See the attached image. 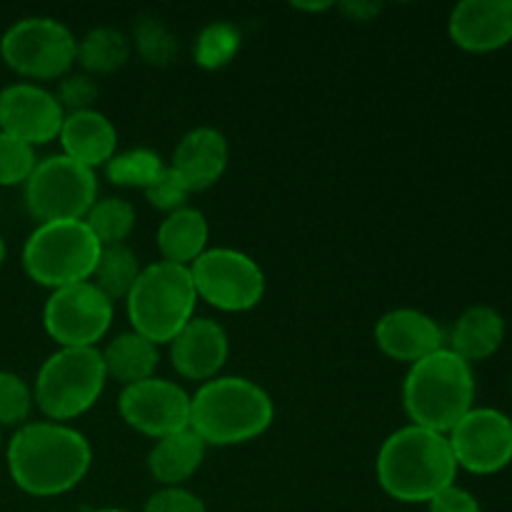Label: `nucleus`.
I'll list each match as a JSON object with an SVG mask.
<instances>
[{
  "label": "nucleus",
  "mask_w": 512,
  "mask_h": 512,
  "mask_svg": "<svg viewBox=\"0 0 512 512\" xmlns=\"http://www.w3.org/2000/svg\"><path fill=\"white\" fill-rule=\"evenodd\" d=\"M10 480L33 498H55L83 483L93 448L80 430L53 420L20 425L5 448Z\"/></svg>",
  "instance_id": "f257e3e1"
},
{
  "label": "nucleus",
  "mask_w": 512,
  "mask_h": 512,
  "mask_svg": "<svg viewBox=\"0 0 512 512\" xmlns=\"http://www.w3.org/2000/svg\"><path fill=\"white\" fill-rule=\"evenodd\" d=\"M448 435L405 425L380 445L375 473L385 493L398 503H425L455 485L458 478Z\"/></svg>",
  "instance_id": "f03ea898"
},
{
  "label": "nucleus",
  "mask_w": 512,
  "mask_h": 512,
  "mask_svg": "<svg viewBox=\"0 0 512 512\" xmlns=\"http://www.w3.org/2000/svg\"><path fill=\"white\" fill-rule=\"evenodd\" d=\"M273 420L275 405L268 390L240 375H218L190 395V430L208 448L250 443Z\"/></svg>",
  "instance_id": "7ed1b4c3"
},
{
  "label": "nucleus",
  "mask_w": 512,
  "mask_h": 512,
  "mask_svg": "<svg viewBox=\"0 0 512 512\" xmlns=\"http://www.w3.org/2000/svg\"><path fill=\"white\" fill-rule=\"evenodd\" d=\"M410 425L448 435L475 408L473 365L450 348L410 365L403 383Z\"/></svg>",
  "instance_id": "20e7f679"
},
{
  "label": "nucleus",
  "mask_w": 512,
  "mask_h": 512,
  "mask_svg": "<svg viewBox=\"0 0 512 512\" xmlns=\"http://www.w3.org/2000/svg\"><path fill=\"white\" fill-rule=\"evenodd\" d=\"M195 303L198 293L190 268L158 260L140 270L125 298V310L135 333L155 345H170V340L195 318Z\"/></svg>",
  "instance_id": "39448f33"
},
{
  "label": "nucleus",
  "mask_w": 512,
  "mask_h": 512,
  "mask_svg": "<svg viewBox=\"0 0 512 512\" xmlns=\"http://www.w3.org/2000/svg\"><path fill=\"white\" fill-rule=\"evenodd\" d=\"M100 250L85 220L38 223L23 245V270L43 288H68L93 278Z\"/></svg>",
  "instance_id": "423d86ee"
},
{
  "label": "nucleus",
  "mask_w": 512,
  "mask_h": 512,
  "mask_svg": "<svg viewBox=\"0 0 512 512\" xmlns=\"http://www.w3.org/2000/svg\"><path fill=\"white\" fill-rule=\"evenodd\" d=\"M105 383L108 373L98 348H60L35 375V408L53 423L75 420L98 403Z\"/></svg>",
  "instance_id": "0eeeda50"
},
{
  "label": "nucleus",
  "mask_w": 512,
  "mask_h": 512,
  "mask_svg": "<svg viewBox=\"0 0 512 512\" xmlns=\"http://www.w3.org/2000/svg\"><path fill=\"white\" fill-rule=\"evenodd\" d=\"M0 58L15 75L30 80L65 78L78 58L70 28L48 15H30L10 25L0 38Z\"/></svg>",
  "instance_id": "6e6552de"
},
{
  "label": "nucleus",
  "mask_w": 512,
  "mask_h": 512,
  "mask_svg": "<svg viewBox=\"0 0 512 512\" xmlns=\"http://www.w3.org/2000/svg\"><path fill=\"white\" fill-rule=\"evenodd\" d=\"M23 188L25 208L38 223L83 220L98 200L95 170L63 153L38 160Z\"/></svg>",
  "instance_id": "1a4fd4ad"
},
{
  "label": "nucleus",
  "mask_w": 512,
  "mask_h": 512,
  "mask_svg": "<svg viewBox=\"0 0 512 512\" xmlns=\"http://www.w3.org/2000/svg\"><path fill=\"white\" fill-rule=\"evenodd\" d=\"M195 293L223 313L253 310L265 295V273L248 253L235 248H208L193 265Z\"/></svg>",
  "instance_id": "9d476101"
},
{
  "label": "nucleus",
  "mask_w": 512,
  "mask_h": 512,
  "mask_svg": "<svg viewBox=\"0 0 512 512\" xmlns=\"http://www.w3.org/2000/svg\"><path fill=\"white\" fill-rule=\"evenodd\" d=\"M113 325V300L93 283L53 290L43 308V328L60 348H95Z\"/></svg>",
  "instance_id": "9b49d317"
},
{
  "label": "nucleus",
  "mask_w": 512,
  "mask_h": 512,
  "mask_svg": "<svg viewBox=\"0 0 512 512\" xmlns=\"http://www.w3.org/2000/svg\"><path fill=\"white\" fill-rule=\"evenodd\" d=\"M455 463L473 475H495L512 463V420L498 408H473L448 433Z\"/></svg>",
  "instance_id": "f8f14e48"
},
{
  "label": "nucleus",
  "mask_w": 512,
  "mask_h": 512,
  "mask_svg": "<svg viewBox=\"0 0 512 512\" xmlns=\"http://www.w3.org/2000/svg\"><path fill=\"white\" fill-rule=\"evenodd\" d=\"M118 410L128 428L153 440L190 428V395L173 380L155 375L125 385L118 398Z\"/></svg>",
  "instance_id": "ddd939ff"
},
{
  "label": "nucleus",
  "mask_w": 512,
  "mask_h": 512,
  "mask_svg": "<svg viewBox=\"0 0 512 512\" xmlns=\"http://www.w3.org/2000/svg\"><path fill=\"white\" fill-rule=\"evenodd\" d=\"M63 120L65 110L43 85L23 80L0 90V133L23 140L30 148L58 138Z\"/></svg>",
  "instance_id": "4468645a"
},
{
  "label": "nucleus",
  "mask_w": 512,
  "mask_h": 512,
  "mask_svg": "<svg viewBox=\"0 0 512 512\" xmlns=\"http://www.w3.org/2000/svg\"><path fill=\"white\" fill-rule=\"evenodd\" d=\"M448 35L465 53H495L512 43V0H463L450 10Z\"/></svg>",
  "instance_id": "2eb2a0df"
},
{
  "label": "nucleus",
  "mask_w": 512,
  "mask_h": 512,
  "mask_svg": "<svg viewBox=\"0 0 512 512\" xmlns=\"http://www.w3.org/2000/svg\"><path fill=\"white\" fill-rule=\"evenodd\" d=\"M375 345L398 363H418L445 348V333L435 318L415 308L388 310L375 323Z\"/></svg>",
  "instance_id": "dca6fc26"
},
{
  "label": "nucleus",
  "mask_w": 512,
  "mask_h": 512,
  "mask_svg": "<svg viewBox=\"0 0 512 512\" xmlns=\"http://www.w3.org/2000/svg\"><path fill=\"white\" fill-rule=\"evenodd\" d=\"M228 353V333L223 325L210 318H193L170 340V363L185 380L208 383L218 378Z\"/></svg>",
  "instance_id": "f3484780"
},
{
  "label": "nucleus",
  "mask_w": 512,
  "mask_h": 512,
  "mask_svg": "<svg viewBox=\"0 0 512 512\" xmlns=\"http://www.w3.org/2000/svg\"><path fill=\"white\" fill-rule=\"evenodd\" d=\"M230 145L218 128H193L180 138L173 150L170 168L185 180L190 193H203L213 188L228 170Z\"/></svg>",
  "instance_id": "a211bd4d"
},
{
  "label": "nucleus",
  "mask_w": 512,
  "mask_h": 512,
  "mask_svg": "<svg viewBox=\"0 0 512 512\" xmlns=\"http://www.w3.org/2000/svg\"><path fill=\"white\" fill-rule=\"evenodd\" d=\"M58 140L63 143V155L75 163L95 170L108 165V160L118 148V130L110 123L108 115L100 110H83V113L65 115Z\"/></svg>",
  "instance_id": "6ab92c4d"
},
{
  "label": "nucleus",
  "mask_w": 512,
  "mask_h": 512,
  "mask_svg": "<svg viewBox=\"0 0 512 512\" xmlns=\"http://www.w3.org/2000/svg\"><path fill=\"white\" fill-rule=\"evenodd\" d=\"M505 343V320L490 305H473L460 318L455 320L453 330H450V345L455 355L465 360V363H480L488 360L503 348Z\"/></svg>",
  "instance_id": "aec40b11"
},
{
  "label": "nucleus",
  "mask_w": 512,
  "mask_h": 512,
  "mask_svg": "<svg viewBox=\"0 0 512 512\" xmlns=\"http://www.w3.org/2000/svg\"><path fill=\"white\" fill-rule=\"evenodd\" d=\"M208 445L190 428L155 440L148 453V470L163 488H183L205 460Z\"/></svg>",
  "instance_id": "412c9836"
},
{
  "label": "nucleus",
  "mask_w": 512,
  "mask_h": 512,
  "mask_svg": "<svg viewBox=\"0 0 512 512\" xmlns=\"http://www.w3.org/2000/svg\"><path fill=\"white\" fill-rule=\"evenodd\" d=\"M208 240V218L203 215V210L190 208V205L165 215L158 235H155V243H158L165 263L183 265V268H190L208 250Z\"/></svg>",
  "instance_id": "4be33fe9"
},
{
  "label": "nucleus",
  "mask_w": 512,
  "mask_h": 512,
  "mask_svg": "<svg viewBox=\"0 0 512 512\" xmlns=\"http://www.w3.org/2000/svg\"><path fill=\"white\" fill-rule=\"evenodd\" d=\"M100 355H103L108 378H115L118 383H123V388L125 385L153 378L155 368L160 363L158 345L150 343L148 338H143L135 330L120 333L118 338L110 340L105 345V350H100Z\"/></svg>",
  "instance_id": "5701e85b"
},
{
  "label": "nucleus",
  "mask_w": 512,
  "mask_h": 512,
  "mask_svg": "<svg viewBox=\"0 0 512 512\" xmlns=\"http://www.w3.org/2000/svg\"><path fill=\"white\" fill-rule=\"evenodd\" d=\"M130 53H133V43L123 30L113 25H100L78 40L75 63L83 65L88 75H110L128 63Z\"/></svg>",
  "instance_id": "b1692460"
},
{
  "label": "nucleus",
  "mask_w": 512,
  "mask_h": 512,
  "mask_svg": "<svg viewBox=\"0 0 512 512\" xmlns=\"http://www.w3.org/2000/svg\"><path fill=\"white\" fill-rule=\"evenodd\" d=\"M140 260L135 255L133 248L128 245H105L100 250L98 265H95L93 273V283L108 295L110 300H120L128 298L130 288L135 285L140 275Z\"/></svg>",
  "instance_id": "393cba45"
},
{
  "label": "nucleus",
  "mask_w": 512,
  "mask_h": 512,
  "mask_svg": "<svg viewBox=\"0 0 512 512\" xmlns=\"http://www.w3.org/2000/svg\"><path fill=\"white\" fill-rule=\"evenodd\" d=\"M135 218L138 215H135L133 203L123 198H103L95 200L83 220L105 248V245H123L135 230Z\"/></svg>",
  "instance_id": "a878e982"
},
{
  "label": "nucleus",
  "mask_w": 512,
  "mask_h": 512,
  "mask_svg": "<svg viewBox=\"0 0 512 512\" xmlns=\"http://www.w3.org/2000/svg\"><path fill=\"white\" fill-rule=\"evenodd\" d=\"M165 170L163 158L155 150L133 148L125 153H115L105 165V175L113 185L120 188H140L145 190L158 180V175Z\"/></svg>",
  "instance_id": "bb28decb"
},
{
  "label": "nucleus",
  "mask_w": 512,
  "mask_h": 512,
  "mask_svg": "<svg viewBox=\"0 0 512 512\" xmlns=\"http://www.w3.org/2000/svg\"><path fill=\"white\" fill-rule=\"evenodd\" d=\"M240 43H243V35L228 20H218V23L205 25L198 33L193 45L195 63L203 70H220L228 63H233L235 55H238Z\"/></svg>",
  "instance_id": "cd10ccee"
},
{
  "label": "nucleus",
  "mask_w": 512,
  "mask_h": 512,
  "mask_svg": "<svg viewBox=\"0 0 512 512\" xmlns=\"http://www.w3.org/2000/svg\"><path fill=\"white\" fill-rule=\"evenodd\" d=\"M133 48L138 50L140 58L155 68H165L178 55L180 43L178 35L165 25V20L155 18V15H143L138 23L133 25V38H130Z\"/></svg>",
  "instance_id": "c85d7f7f"
},
{
  "label": "nucleus",
  "mask_w": 512,
  "mask_h": 512,
  "mask_svg": "<svg viewBox=\"0 0 512 512\" xmlns=\"http://www.w3.org/2000/svg\"><path fill=\"white\" fill-rule=\"evenodd\" d=\"M33 388L18 373L0 370V430L28 423L33 413Z\"/></svg>",
  "instance_id": "c756f323"
},
{
  "label": "nucleus",
  "mask_w": 512,
  "mask_h": 512,
  "mask_svg": "<svg viewBox=\"0 0 512 512\" xmlns=\"http://www.w3.org/2000/svg\"><path fill=\"white\" fill-rule=\"evenodd\" d=\"M35 165H38L35 148L13 138V135L0 133V188L25 185Z\"/></svg>",
  "instance_id": "7c9ffc66"
},
{
  "label": "nucleus",
  "mask_w": 512,
  "mask_h": 512,
  "mask_svg": "<svg viewBox=\"0 0 512 512\" xmlns=\"http://www.w3.org/2000/svg\"><path fill=\"white\" fill-rule=\"evenodd\" d=\"M98 95H100L98 83H95L93 75L88 73H68L63 80H60L58 90H55V98H58L60 108L65 110V115L93 110Z\"/></svg>",
  "instance_id": "2f4dec72"
},
{
  "label": "nucleus",
  "mask_w": 512,
  "mask_h": 512,
  "mask_svg": "<svg viewBox=\"0 0 512 512\" xmlns=\"http://www.w3.org/2000/svg\"><path fill=\"white\" fill-rule=\"evenodd\" d=\"M145 198H148V203L153 205V208L163 210V213H175V210L185 208V203H188L190 198V188L170 165H165V170L158 175V180L145 190Z\"/></svg>",
  "instance_id": "473e14b6"
},
{
  "label": "nucleus",
  "mask_w": 512,
  "mask_h": 512,
  "mask_svg": "<svg viewBox=\"0 0 512 512\" xmlns=\"http://www.w3.org/2000/svg\"><path fill=\"white\" fill-rule=\"evenodd\" d=\"M143 512H208L205 503L185 488H163L153 493Z\"/></svg>",
  "instance_id": "72a5a7b5"
},
{
  "label": "nucleus",
  "mask_w": 512,
  "mask_h": 512,
  "mask_svg": "<svg viewBox=\"0 0 512 512\" xmlns=\"http://www.w3.org/2000/svg\"><path fill=\"white\" fill-rule=\"evenodd\" d=\"M428 512H483L478 498L460 485H450L428 503Z\"/></svg>",
  "instance_id": "f704fd0d"
},
{
  "label": "nucleus",
  "mask_w": 512,
  "mask_h": 512,
  "mask_svg": "<svg viewBox=\"0 0 512 512\" xmlns=\"http://www.w3.org/2000/svg\"><path fill=\"white\" fill-rule=\"evenodd\" d=\"M340 10H343L345 15H348L350 20H360V23H368V20H375L380 15V10H383V5L380 3H363V0H350V3H340L338 5Z\"/></svg>",
  "instance_id": "c9c22d12"
},
{
  "label": "nucleus",
  "mask_w": 512,
  "mask_h": 512,
  "mask_svg": "<svg viewBox=\"0 0 512 512\" xmlns=\"http://www.w3.org/2000/svg\"><path fill=\"white\" fill-rule=\"evenodd\" d=\"M295 10H308V13H325V10L335 8V3H293Z\"/></svg>",
  "instance_id": "e433bc0d"
},
{
  "label": "nucleus",
  "mask_w": 512,
  "mask_h": 512,
  "mask_svg": "<svg viewBox=\"0 0 512 512\" xmlns=\"http://www.w3.org/2000/svg\"><path fill=\"white\" fill-rule=\"evenodd\" d=\"M5 255H8V248H5V240H3V235H0V268H3V263H5Z\"/></svg>",
  "instance_id": "4c0bfd02"
},
{
  "label": "nucleus",
  "mask_w": 512,
  "mask_h": 512,
  "mask_svg": "<svg viewBox=\"0 0 512 512\" xmlns=\"http://www.w3.org/2000/svg\"><path fill=\"white\" fill-rule=\"evenodd\" d=\"M93 512H133V510H123V508H100V510H93Z\"/></svg>",
  "instance_id": "58836bf2"
},
{
  "label": "nucleus",
  "mask_w": 512,
  "mask_h": 512,
  "mask_svg": "<svg viewBox=\"0 0 512 512\" xmlns=\"http://www.w3.org/2000/svg\"><path fill=\"white\" fill-rule=\"evenodd\" d=\"M0 448H3V430H0Z\"/></svg>",
  "instance_id": "ea45409f"
}]
</instances>
